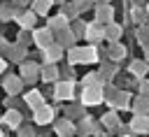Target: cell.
<instances>
[{"label":"cell","instance_id":"cell-1","mask_svg":"<svg viewBox=\"0 0 149 137\" xmlns=\"http://www.w3.org/2000/svg\"><path fill=\"white\" fill-rule=\"evenodd\" d=\"M81 102L84 104H98V102H102V88H100V84L86 86L84 93H81Z\"/></svg>","mask_w":149,"mask_h":137},{"label":"cell","instance_id":"cell-2","mask_svg":"<svg viewBox=\"0 0 149 137\" xmlns=\"http://www.w3.org/2000/svg\"><path fill=\"white\" fill-rule=\"evenodd\" d=\"M74 95V84L72 81H58L54 88V98L56 100H70Z\"/></svg>","mask_w":149,"mask_h":137},{"label":"cell","instance_id":"cell-3","mask_svg":"<svg viewBox=\"0 0 149 137\" xmlns=\"http://www.w3.org/2000/svg\"><path fill=\"white\" fill-rule=\"evenodd\" d=\"M33 39H35V44H37V46H42V49H47L49 44H54V39H51V30H49V28L33 30Z\"/></svg>","mask_w":149,"mask_h":137},{"label":"cell","instance_id":"cell-4","mask_svg":"<svg viewBox=\"0 0 149 137\" xmlns=\"http://www.w3.org/2000/svg\"><path fill=\"white\" fill-rule=\"evenodd\" d=\"M35 123H40V125H44V123H49L51 118H54V109L49 107V104H42V107H37L35 109Z\"/></svg>","mask_w":149,"mask_h":137},{"label":"cell","instance_id":"cell-5","mask_svg":"<svg viewBox=\"0 0 149 137\" xmlns=\"http://www.w3.org/2000/svg\"><path fill=\"white\" fill-rule=\"evenodd\" d=\"M84 37H86L88 42H98V39H102V28H100L98 23H88L86 30H84Z\"/></svg>","mask_w":149,"mask_h":137},{"label":"cell","instance_id":"cell-6","mask_svg":"<svg viewBox=\"0 0 149 137\" xmlns=\"http://www.w3.org/2000/svg\"><path fill=\"white\" fill-rule=\"evenodd\" d=\"M61 53H63V46H61V44H49V46H47V63L54 65V63L61 58Z\"/></svg>","mask_w":149,"mask_h":137},{"label":"cell","instance_id":"cell-7","mask_svg":"<svg viewBox=\"0 0 149 137\" xmlns=\"http://www.w3.org/2000/svg\"><path fill=\"white\" fill-rule=\"evenodd\" d=\"M72 130H74V125H72V121H68V118H63V121L56 123V132H58V137H70Z\"/></svg>","mask_w":149,"mask_h":137},{"label":"cell","instance_id":"cell-8","mask_svg":"<svg viewBox=\"0 0 149 137\" xmlns=\"http://www.w3.org/2000/svg\"><path fill=\"white\" fill-rule=\"evenodd\" d=\"M26 102L33 107V109H37V107H42L44 102H42V93L40 91H30L28 95H26Z\"/></svg>","mask_w":149,"mask_h":137},{"label":"cell","instance_id":"cell-9","mask_svg":"<svg viewBox=\"0 0 149 137\" xmlns=\"http://www.w3.org/2000/svg\"><path fill=\"white\" fill-rule=\"evenodd\" d=\"M95 60H98V49L95 46L81 49V63H95Z\"/></svg>","mask_w":149,"mask_h":137},{"label":"cell","instance_id":"cell-10","mask_svg":"<svg viewBox=\"0 0 149 137\" xmlns=\"http://www.w3.org/2000/svg\"><path fill=\"white\" fill-rule=\"evenodd\" d=\"M130 130H135V132H147V118H144V116H133Z\"/></svg>","mask_w":149,"mask_h":137},{"label":"cell","instance_id":"cell-11","mask_svg":"<svg viewBox=\"0 0 149 137\" xmlns=\"http://www.w3.org/2000/svg\"><path fill=\"white\" fill-rule=\"evenodd\" d=\"M2 123H7V125H19V123H21V114H19L16 109H12V111H7V114L2 116Z\"/></svg>","mask_w":149,"mask_h":137},{"label":"cell","instance_id":"cell-12","mask_svg":"<svg viewBox=\"0 0 149 137\" xmlns=\"http://www.w3.org/2000/svg\"><path fill=\"white\" fill-rule=\"evenodd\" d=\"M119 35H121V28H119V26H109V28H105V30H102V37H107L109 42H116V39H119Z\"/></svg>","mask_w":149,"mask_h":137},{"label":"cell","instance_id":"cell-13","mask_svg":"<svg viewBox=\"0 0 149 137\" xmlns=\"http://www.w3.org/2000/svg\"><path fill=\"white\" fill-rule=\"evenodd\" d=\"M95 16H98V21H109V16H112V7L100 5V7L95 9Z\"/></svg>","mask_w":149,"mask_h":137},{"label":"cell","instance_id":"cell-14","mask_svg":"<svg viewBox=\"0 0 149 137\" xmlns=\"http://www.w3.org/2000/svg\"><path fill=\"white\" fill-rule=\"evenodd\" d=\"M5 88H7L9 93H19V91H21V79H16V77H9V79L5 81Z\"/></svg>","mask_w":149,"mask_h":137},{"label":"cell","instance_id":"cell-15","mask_svg":"<svg viewBox=\"0 0 149 137\" xmlns=\"http://www.w3.org/2000/svg\"><path fill=\"white\" fill-rule=\"evenodd\" d=\"M19 23H21V28H33V23H35V14H33V12H26L23 16H19Z\"/></svg>","mask_w":149,"mask_h":137},{"label":"cell","instance_id":"cell-16","mask_svg":"<svg viewBox=\"0 0 149 137\" xmlns=\"http://www.w3.org/2000/svg\"><path fill=\"white\" fill-rule=\"evenodd\" d=\"M65 23H68V21H65V16H63V14H61V16H54V19H49V30H51V28L63 30V28H65Z\"/></svg>","mask_w":149,"mask_h":137},{"label":"cell","instance_id":"cell-17","mask_svg":"<svg viewBox=\"0 0 149 137\" xmlns=\"http://www.w3.org/2000/svg\"><path fill=\"white\" fill-rule=\"evenodd\" d=\"M42 72H44L42 77H44L47 81H54V79H58V67H56V65H47Z\"/></svg>","mask_w":149,"mask_h":137},{"label":"cell","instance_id":"cell-18","mask_svg":"<svg viewBox=\"0 0 149 137\" xmlns=\"http://www.w3.org/2000/svg\"><path fill=\"white\" fill-rule=\"evenodd\" d=\"M123 53H126V49H123L121 44H112V49H109V56H112L114 60H119V58H123Z\"/></svg>","mask_w":149,"mask_h":137},{"label":"cell","instance_id":"cell-19","mask_svg":"<svg viewBox=\"0 0 149 137\" xmlns=\"http://www.w3.org/2000/svg\"><path fill=\"white\" fill-rule=\"evenodd\" d=\"M68 58H70V63H72V65H74V63H81V49L72 46V49L68 51Z\"/></svg>","mask_w":149,"mask_h":137},{"label":"cell","instance_id":"cell-20","mask_svg":"<svg viewBox=\"0 0 149 137\" xmlns=\"http://www.w3.org/2000/svg\"><path fill=\"white\" fill-rule=\"evenodd\" d=\"M51 2L54 0H35V12H40V14H44L49 7H51Z\"/></svg>","mask_w":149,"mask_h":137},{"label":"cell","instance_id":"cell-21","mask_svg":"<svg viewBox=\"0 0 149 137\" xmlns=\"http://www.w3.org/2000/svg\"><path fill=\"white\" fill-rule=\"evenodd\" d=\"M130 70L135 72V77H142V74H144V70H147V65H144V63H140V60H135V63H130Z\"/></svg>","mask_w":149,"mask_h":137},{"label":"cell","instance_id":"cell-22","mask_svg":"<svg viewBox=\"0 0 149 137\" xmlns=\"http://www.w3.org/2000/svg\"><path fill=\"white\" fill-rule=\"evenodd\" d=\"M35 72H37V65H33V63H26V65H23V74H26V79H33Z\"/></svg>","mask_w":149,"mask_h":137},{"label":"cell","instance_id":"cell-23","mask_svg":"<svg viewBox=\"0 0 149 137\" xmlns=\"http://www.w3.org/2000/svg\"><path fill=\"white\" fill-rule=\"evenodd\" d=\"M23 56H26V49L23 46H12V58L14 60H21Z\"/></svg>","mask_w":149,"mask_h":137},{"label":"cell","instance_id":"cell-24","mask_svg":"<svg viewBox=\"0 0 149 137\" xmlns=\"http://www.w3.org/2000/svg\"><path fill=\"white\" fill-rule=\"evenodd\" d=\"M102 123H105L107 128H112V125H119V118H116V114H107V116L102 118Z\"/></svg>","mask_w":149,"mask_h":137},{"label":"cell","instance_id":"cell-25","mask_svg":"<svg viewBox=\"0 0 149 137\" xmlns=\"http://www.w3.org/2000/svg\"><path fill=\"white\" fill-rule=\"evenodd\" d=\"M81 111H84L81 107H70V109H68V121L74 118V116H81Z\"/></svg>","mask_w":149,"mask_h":137},{"label":"cell","instance_id":"cell-26","mask_svg":"<svg viewBox=\"0 0 149 137\" xmlns=\"http://www.w3.org/2000/svg\"><path fill=\"white\" fill-rule=\"evenodd\" d=\"M133 16H135L133 21H137V23H142V21H144V12H142V9H135V12H133Z\"/></svg>","mask_w":149,"mask_h":137},{"label":"cell","instance_id":"cell-27","mask_svg":"<svg viewBox=\"0 0 149 137\" xmlns=\"http://www.w3.org/2000/svg\"><path fill=\"white\" fill-rule=\"evenodd\" d=\"M0 14H2V16H5V19H2V21H7V19H9V16H12V9H9V7H2V9H0Z\"/></svg>","mask_w":149,"mask_h":137},{"label":"cell","instance_id":"cell-28","mask_svg":"<svg viewBox=\"0 0 149 137\" xmlns=\"http://www.w3.org/2000/svg\"><path fill=\"white\" fill-rule=\"evenodd\" d=\"M19 137H33V130H30V128H23V132H21Z\"/></svg>","mask_w":149,"mask_h":137},{"label":"cell","instance_id":"cell-29","mask_svg":"<svg viewBox=\"0 0 149 137\" xmlns=\"http://www.w3.org/2000/svg\"><path fill=\"white\" fill-rule=\"evenodd\" d=\"M2 70H5V60L0 58V72H2Z\"/></svg>","mask_w":149,"mask_h":137},{"label":"cell","instance_id":"cell-30","mask_svg":"<svg viewBox=\"0 0 149 137\" xmlns=\"http://www.w3.org/2000/svg\"><path fill=\"white\" fill-rule=\"evenodd\" d=\"M0 137H5V135H2V132H0Z\"/></svg>","mask_w":149,"mask_h":137}]
</instances>
